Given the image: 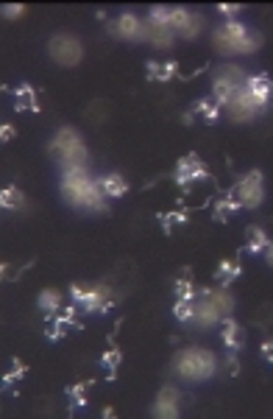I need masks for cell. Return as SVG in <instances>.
<instances>
[{"mask_svg": "<svg viewBox=\"0 0 273 419\" xmlns=\"http://www.w3.org/2000/svg\"><path fill=\"white\" fill-rule=\"evenodd\" d=\"M62 196L73 207L95 210V213H106V210H109L106 196H104L98 179H93V177L84 179V182H62Z\"/></svg>", "mask_w": 273, "mask_h": 419, "instance_id": "cell-1", "label": "cell"}, {"mask_svg": "<svg viewBox=\"0 0 273 419\" xmlns=\"http://www.w3.org/2000/svg\"><path fill=\"white\" fill-rule=\"evenodd\" d=\"M176 374H181L185 381H193V383H201V381H209L215 374V355L209 350H185L176 355Z\"/></svg>", "mask_w": 273, "mask_h": 419, "instance_id": "cell-2", "label": "cell"}, {"mask_svg": "<svg viewBox=\"0 0 273 419\" xmlns=\"http://www.w3.org/2000/svg\"><path fill=\"white\" fill-rule=\"evenodd\" d=\"M70 297L84 313H106L117 302L106 285H84V282L70 285Z\"/></svg>", "mask_w": 273, "mask_h": 419, "instance_id": "cell-3", "label": "cell"}, {"mask_svg": "<svg viewBox=\"0 0 273 419\" xmlns=\"http://www.w3.org/2000/svg\"><path fill=\"white\" fill-rule=\"evenodd\" d=\"M48 54L56 65L62 67H75L81 59H84V45H81V39L73 36V34H54L51 42H48Z\"/></svg>", "mask_w": 273, "mask_h": 419, "instance_id": "cell-4", "label": "cell"}, {"mask_svg": "<svg viewBox=\"0 0 273 419\" xmlns=\"http://www.w3.org/2000/svg\"><path fill=\"white\" fill-rule=\"evenodd\" d=\"M173 179H176V185H178V188L190 190V185H193V182L212 179V174L206 171V165L201 162V157L190 151V154H185V157H178V162H176V171H173Z\"/></svg>", "mask_w": 273, "mask_h": 419, "instance_id": "cell-5", "label": "cell"}, {"mask_svg": "<svg viewBox=\"0 0 273 419\" xmlns=\"http://www.w3.org/2000/svg\"><path fill=\"white\" fill-rule=\"evenodd\" d=\"M235 193H237L243 210H257V207L265 201V179H262V171H259V168L248 171V174L235 185Z\"/></svg>", "mask_w": 273, "mask_h": 419, "instance_id": "cell-6", "label": "cell"}, {"mask_svg": "<svg viewBox=\"0 0 273 419\" xmlns=\"http://www.w3.org/2000/svg\"><path fill=\"white\" fill-rule=\"evenodd\" d=\"M246 90L251 95V101L257 104L259 112H268L270 101H273V78L268 73H257L246 78Z\"/></svg>", "mask_w": 273, "mask_h": 419, "instance_id": "cell-7", "label": "cell"}, {"mask_svg": "<svg viewBox=\"0 0 273 419\" xmlns=\"http://www.w3.org/2000/svg\"><path fill=\"white\" fill-rule=\"evenodd\" d=\"M109 34L112 36H117V39H143V23H140V17L136 14H131V12H123L117 20H112L109 25Z\"/></svg>", "mask_w": 273, "mask_h": 419, "instance_id": "cell-8", "label": "cell"}, {"mask_svg": "<svg viewBox=\"0 0 273 419\" xmlns=\"http://www.w3.org/2000/svg\"><path fill=\"white\" fill-rule=\"evenodd\" d=\"M229 115H232L237 123H246V120H251V117L259 115V109H257V104L251 101V95H248L246 87H240V90L235 93V98L229 101Z\"/></svg>", "mask_w": 273, "mask_h": 419, "instance_id": "cell-9", "label": "cell"}, {"mask_svg": "<svg viewBox=\"0 0 273 419\" xmlns=\"http://www.w3.org/2000/svg\"><path fill=\"white\" fill-rule=\"evenodd\" d=\"M178 400H181L178 389H173V386H162V392L156 394V403H154L151 414H154V416L176 419V416H178Z\"/></svg>", "mask_w": 273, "mask_h": 419, "instance_id": "cell-10", "label": "cell"}, {"mask_svg": "<svg viewBox=\"0 0 273 419\" xmlns=\"http://www.w3.org/2000/svg\"><path fill=\"white\" fill-rule=\"evenodd\" d=\"M78 143H81V135L73 129V126H62V129L56 132V137L51 140L48 151H51V154L59 159V157H62L67 148H73V146H78Z\"/></svg>", "mask_w": 273, "mask_h": 419, "instance_id": "cell-11", "label": "cell"}, {"mask_svg": "<svg viewBox=\"0 0 273 419\" xmlns=\"http://www.w3.org/2000/svg\"><path fill=\"white\" fill-rule=\"evenodd\" d=\"M193 321L198 324V327H215V324H220L223 321V316L217 313V308L212 305V299H195V313H193Z\"/></svg>", "mask_w": 273, "mask_h": 419, "instance_id": "cell-12", "label": "cell"}, {"mask_svg": "<svg viewBox=\"0 0 273 419\" xmlns=\"http://www.w3.org/2000/svg\"><path fill=\"white\" fill-rule=\"evenodd\" d=\"M145 73L151 81H170L178 76V62L176 59H167V62H156V59H148L145 62Z\"/></svg>", "mask_w": 273, "mask_h": 419, "instance_id": "cell-13", "label": "cell"}, {"mask_svg": "<svg viewBox=\"0 0 273 419\" xmlns=\"http://www.w3.org/2000/svg\"><path fill=\"white\" fill-rule=\"evenodd\" d=\"M223 344L229 347L232 352H240L243 344H246V330L229 316V319H223Z\"/></svg>", "mask_w": 273, "mask_h": 419, "instance_id": "cell-14", "label": "cell"}, {"mask_svg": "<svg viewBox=\"0 0 273 419\" xmlns=\"http://www.w3.org/2000/svg\"><path fill=\"white\" fill-rule=\"evenodd\" d=\"M14 109L17 112H25V109H31V112H39V98H36V87L34 84H28V81H23L20 87L14 90Z\"/></svg>", "mask_w": 273, "mask_h": 419, "instance_id": "cell-15", "label": "cell"}, {"mask_svg": "<svg viewBox=\"0 0 273 419\" xmlns=\"http://www.w3.org/2000/svg\"><path fill=\"white\" fill-rule=\"evenodd\" d=\"M243 210V204H240V199H237V193H235V188L226 193V196H220L217 201H215V221H226L229 216H235V213H240Z\"/></svg>", "mask_w": 273, "mask_h": 419, "instance_id": "cell-16", "label": "cell"}, {"mask_svg": "<svg viewBox=\"0 0 273 419\" xmlns=\"http://www.w3.org/2000/svg\"><path fill=\"white\" fill-rule=\"evenodd\" d=\"M98 185H101V190H104V196L106 199H123L126 193H128V182L120 177V174H104L101 179H98Z\"/></svg>", "mask_w": 273, "mask_h": 419, "instance_id": "cell-17", "label": "cell"}, {"mask_svg": "<svg viewBox=\"0 0 273 419\" xmlns=\"http://www.w3.org/2000/svg\"><path fill=\"white\" fill-rule=\"evenodd\" d=\"M204 297L212 299V305L217 308V313H220L223 319H229V316H232V310H235V299L229 297V291H226L223 285L215 288V291H204Z\"/></svg>", "mask_w": 273, "mask_h": 419, "instance_id": "cell-18", "label": "cell"}, {"mask_svg": "<svg viewBox=\"0 0 273 419\" xmlns=\"http://www.w3.org/2000/svg\"><path fill=\"white\" fill-rule=\"evenodd\" d=\"M268 235H265V229L262 227H248L246 229V246H243V251H248V255H262V251L268 249Z\"/></svg>", "mask_w": 273, "mask_h": 419, "instance_id": "cell-19", "label": "cell"}, {"mask_svg": "<svg viewBox=\"0 0 273 419\" xmlns=\"http://www.w3.org/2000/svg\"><path fill=\"white\" fill-rule=\"evenodd\" d=\"M75 308H78V305L73 302L70 308H64V313H62V316H56V319L51 321L54 327H48V341H62L64 330H67V327L73 324V319H75Z\"/></svg>", "mask_w": 273, "mask_h": 419, "instance_id": "cell-20", "label": "cell"}, {"mask_svg": "<svg viewBox=\"0 0 273 419\" xmlns=\"http://www.w3.org/2000/svg\"><path fill=\"white\" fill-rule=\"evenodd\" d=\"M220 109H223V106H220L212 95H209V98H198V101L193 104V115H201L209 126H215V123L220 120Z\"/></svg>", "mask_w": 273, "mask_h": 419, "instance_id": "cell-21", "label": "cell"}, {"mask_svg": "<svg viewBox=\"0 0 273 419\" xmlns=\"http://www.w3.org/2000/svg\"><path fill=\"white\" fill-rule=\"evenodd\" d=\"M215 277H217V282H220L223 288L229 285V282H235L237 277H243V266H240V260H220Z\"/></svg>", "mask_w": 273, "mask_h": 419, "instance_id": "cell-22", "label": "cell"}, {"mask_svg": "<svg viewBox=\"0 0 273 419\" xmlns=\"http://www.w3.org/2000/svg\"><path fill=\"white\" fill-rule=\"evenodd\" d=\"M36 305H39V310H45L51 316V313H56L62 308V293L56 288H42L39 297H36Z\"/></svg>", "mask_w": 273, "mask_h": 419, "instance_id": "cell-23", "label": "cell"}, {"mask_svg": "<svg viewBox=\"0 0 273 419\" xmlns=\"http://www.w3.org/2000/svg\"><path fill=\"white\" fill-rule=\"evenodd\" d=\"M0 207H3V210H12V213L23 210V207H25V196H23V190L14 188V185L3 188V190H0Z\"/></svg>", "mask_w": 273, "mask_h": 419, "instance_id": "cell-24", "label": "cell"}, {"mask_svg": "<svg viewBox=\"0 0 273 419\" xmlns=\"http://www.w3.org/2000/svg\"><path fill=\"white\" fill-rule=\"evenodd\" d=\"M259 48H262V34L254 31V28H248V31L235 42V54H254V51H259Z\"/></svg>", "mask_w": 273, "mask_h": 419, "instance_id": "cell-25", "label": "cell"}, {"mask_svg": "<svg viewBox=\"0 0 273 419\" xmlns=\"http://www.w3.org/2000/svg\"><path fill=\"white\" fill-rule=\"evenodd\" d=\"M59 162H62V168H67V165H89V154H86V146L84 143H78V146H73V148H67L62 157H59Z\"/></svg>", "mask_w": 273, "mask_h": 419, "instance_id": "cell-26", "label": "cell"}, {"mask_svg": "<svg viewBox=\"0 0 273 419\" xmlns=\"http://www.w3.org/2000/svg\"><path fill=\"white\" fill-rule=\"evenodd\" d=\"M120 363H123V352H120L117 347H109V350L101 355V366L106 369V377H109V381H115V372H117Z\"/></svg>", "mask_w": 273, "mask_h": 419, "instance_id": "cell-27", "label": "cell"}, {"mask_svg": "<svg viewBox=\"0 0 273 419\" xmlns=\"http://www.w3.org/2000/svg\"><path fill=\"white\" fill-rule=\"evenodd\" d=\"M220 31H223V36L229 39V45H232V54H235V42L248 31V25H243L240 20H226L223 25H220Z\"/></svg>", "mask_w": 273, "mask_h": 419, "instance_id": "cell-28", "label": "cell"}, {"mask_svg": "<svg viewBox=\"0 0 273 419\" xmlns=\"http://www.w3.org/2000/svg\"><path fill=\"white\" fill-rule=\"evenodd\" d=\"M176 297L185 299V302H195V299H198V288H195V282H193L190 277L176 280Z\"/></svg>", "mask_w": 273, "mask_h": 419, "instance_id": "cell-29", "label": "cell"}, {"mask_svg": "<svg viewBox=\"0 0 273 419\" xmlns=\"http://www.w3.org/2000/svg\"><path fill=\"white\" fill-rule=\"evenodd\" d=\"M193 313H195V302L176 299V305H173V316H176V321L187 324V321H193Z\"/></svg>", "mask_w": 273, "mask_h": 419, "instance_id": "cell-30", "label": "cell"}, {"mask_svg": "<svg viewBox=\"0 0 273 419\" xmlns=\"http://www.w3.org/2000/svg\"><path fill=\"white\" fill-rule=\"evenodd\" d=\"M170 14H173V6H151L148 23H154L159 28H170Z\"/></svg>", "mask_w": 273, "mask_h": 419, "instance_id": "cell-31", "label": "cell"}, {"mask_svg": "<svg viewBox=\"0 0 273 419\" xmlns=\"http://www.w3.org/2000/svg\"><path fill=\"white\" fill-rule=\"evenodd\" d=\"M86 386H89V383H73V386H67L70 408H84V405H86Z\"/></svg>", "mask_w": 273, "mask_h": 419, "instance_id": "cell-32", "label": "cell"}, {"mask_svg": "<svg viewBox=\"0 0 273 419\" xmlns=\"http://www.w3.org/2000/svg\"><path fill=\"white\" fill-rule=\"evenodd\" d=\"M84 179H89V168H84V165L62 168V182H84Z\"/></svg>", "mask_w": 273, "mask_h": 419, "instance_id": "cell-33", "label": "cell"}, {"mask_svg": "<svg viewBox=\"0 0 273 419\" xmlns=\"http://www.w3.org/2000/svg\"><path fill=\"white\" fill-rule=\"evenodd\" d=\"M204 25H206L204 14H201V12H193V17H190V23L185 25V31H181V36H185V39H195V36L204 31Z\"/></svg>", "mask_w": 273, "mask_h": 419, "instance_id": "cell-34", "label": "cell"}, {"mask_svg": "<svg viewBox=\"0 0 273 419\" xmlns=\"http://www.w3.org/2000/svg\"><path fill=\"white\" fill-rule=\"evenodd\" d=\"M190 17H193V12L190 9H173V14H170V31H185V25L190 23Z\"/></svg>", "mask_w": 273, "mask_h": 419, "instance_id": "cell-35", "label": "cell"}, {"mask_svg": "<svg viewBox=\"0 0 273 419\" xmlns=\"http://www.w3.org/2000/svg\"><path fill=\"white\" fill-rule=\"evenodd\" d=\"M159 224H162V232L170 235L173 224H187V213H165V216H159Z\"/></svg>", "mask_w": 273, "mask_h": 419, "instance_id": "cell-36", "label": "cell"}, {"mask_svg": "<svg viewBox=\"0 0 273 419\" xmlns=\"http://www.w3.org/2000/svg\"><path fill=\"white\" fill-rule=\"evenodd\" d=\"M23 374H25V363H23L20 358H14V369H12L9 374H3V386H14Z\"/></svg>", "mask_w": 273, "mask_h": 419, "instance_id": "cell-37", "label": "cell"}, {"mask_svg": "<svg viewBox=\"0 0 273 419\" xmlns=\"http://www.w3.org/2000/svg\"><path fill=\"white\" fill-rule=\"evenodd\" d=\"M215 9H217V12L223 14V17H229V20H235V17H237V14H240V12L246 9V6H240V3H217Z\"/></svg>", "mask_w": 273, "mask_h": 419, "instance_id": "cell-38", "label": "cell"}, {"mask_svg": "<svg viewBox=\"0 0 273 419\" xmlns=\"http://www.w3.org/2000/svg\"><path fill=\"white\" fill-rule=\"evenodd\" d=\"M25 9L28 6H23V3H3V17L6 20H17V17L25 14Z\"/></svg>", "mask_w": 273, "mask_h": 419, "instance_id": "cell-39", "label": "cell"}, {"mask_svg": "<svg viewBox=\"0 0 273 419\" xmlns=\"http://www.w3.org/2000/svg\"><path fill=\"white\" fill-rule=\"evenodd\" d=\"M259 352H262V358L273 366V339H265V341L259 344Z\"/></svg>", "mask_w": 273, "mask_h": 419, "instance_id": "cell-40", "label": "cell"}, {"mask_svg": "<svg viewBox=\"0 0 273 419\" xmlns=\"http://www.w3.org/2000/svg\"><path fill=\"white\" fill-rule=\"evenodd\" d=\"M14 126L12 123H3V126H0V140H3V143H9V140H14Z\"/></svg>", "mask_w": 273, "mask_h": 419, "instance_id": "cell-41", "label": "cell"}, {"mask_svg": "<svg viewBox=\"0 0 273 419\" xmlns=\"http://www.w3.org/2000/svg\"><path fill=\"white\" fill-rule=\"evenodd\" d=\"M226 363H229V372H232V374H237V372H240V363H237V352H232V350H229V358H226Z\"/></svg>", "mask_w": 273, "mask_h": 419, "instance_id": "cell-42", "label": "cell"}, {"mask_svg": "<svg viewBox=\"0 0 273 419\" xmlns=\"http://www.w3.org/2000/svg\"><path fill=\"white\" fill-rule=\"evenodd\" d=\"M265 260H268V266L273 269V240L268 243V249H265Z\"/></svg>", "mask_w": 273, "mask_h": 419, "instance_id": "cell-43", "label": "cell"}]
</instances>
